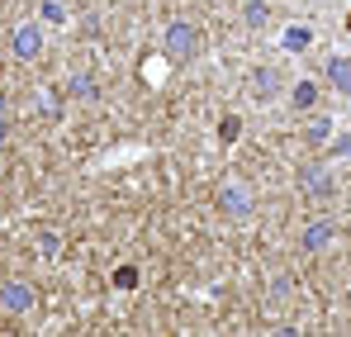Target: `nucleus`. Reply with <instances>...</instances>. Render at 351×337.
I'll return each instance as SVG.
<instances>
[{"label":"nucleus","instance_id":"nucleus-2","mask_svg":"<svg viewBox=\"0 0 351 337\" xmlns=\"http://www.w3.org/2000/svg\"><path fill=\"white\" fill-rule=\"evenodd\" d=\"M332 81H337V86H351V67H342V62H332Z\"/></svg>","mask_w":351,"mask_h":337},{"label":"nucleus","instance_id":"nucleus-1","mask_svg":"<svg viewBox=\"0 0 351 337\" xmlns=\"http://www.w3.org/2000/svg\"><path fill=\"white\" fill-rule=\"evenodd\" d=\"M171 48H176V53H190V48H195L190 29H176V34H171Z\"/></svg>","mask_w":351,"mask_h":337}]
</instances>
